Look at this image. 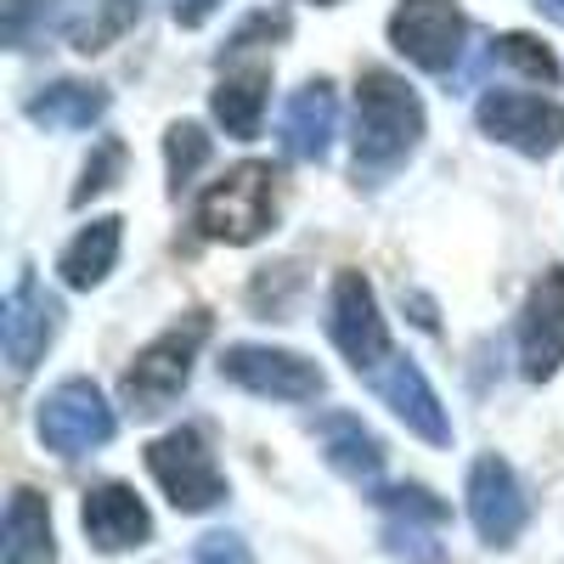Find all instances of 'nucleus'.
Listing matches in <instances>:
<instances>
[{
  "label": "nucleus",
  "instance_id": "nucleus-9",
  "mask_svg": "<svg viewBox=\"0 0 564 564\" xmlns=\"http://www.w3.org/2000/svg\"><path fill=\"white\" fill-rule=\"evenodd\" d=\"M220 379L260 401H316L327 390V372L311 356L282 350V345H226Z\"/></svg>",
  "mask_w": 564,
  "mask_h": 564
},
{
  "label": "nucleus",
  "instance_id": "nucleus-23",
  "mask_svg": "<svg viewBox=\"0 0 564 564\" xmlns=\"http://www.w3.org/2000/svg\"><path fill=\"white\" fill-rule=\"evenodd\" d=\"M119 175H124V141H97V153L85 159V170H79V186L68 193V204L74 209H85L90 198H102V193H113L119 186Z\"/></svg>",
  "mask_w": 564,
  "mask_h": 564
},
{
  "label": "nucleus",
  "instance_id": "nucleus-12",
  "mask_svg": "<svg viewBox=\"0 0 564 564\" xmlns=\"http://www.w3.org/2000/svg\"><path fill=\"white\" fill-rule=\"evenodd\" d=\"M564 367V265H547L520 311V372L547 384Z\"/></svg>",
  "mask_w": 564,
  "mask_h": 564
},
{
  "label": "nucleus",
  "instance_id": "nucleus-14",
  "mask_svg": "<svg viewBox=\"0 0 564 564\" xmlns=\"http://www.w3.org/2000/svg\"><path fill=\"white\" fill-rule=\"evenodd\" d=\"M79 525L90 536L97 553H130V547H148L153 536V513L148 502L135 497V486L108 480V486H90L79 502Z\"/></svg>",
  "mask_w": 564,
  "mask_h": 564
},
{
  "label": "nucleus",
  "instance_id": "nucleus-3",
  "mask_svg": "<svg viewBox=\"0 0 564 564\" xmlns=\"http://www.w3.org/2000/svg\"><path fill=\"white\" fill-rule=\"evenodd\" d=\"M193 226L204 231L209 243H260L265 231L276 226V170L265 159H243L231 164L220 181H209L198 204H193Z\"/></svg>",
  "mask_w": 564,
  "mask_h": 564
},
{
  "label": "nucleus",
  "instance_id": "nucleus-4",
  "mask_svg": "<svg viewBox=\"0 0 564 564\" xmlns=\"http://www.w3.org/2000/svg\"><path fill=\"white\" fill-rule=\"evenodd\" d=\"M148 475L170 497V508H181V513H209L226 502V475H220L204 430H193V423L148 441Z\"/></svg>",
  "mask_w": 564,
  "mask_h": 564
},
{
  "label": "nucleus",
  "instance_id": "nucleus-6",
  "mask_svg": "<svg viewBox=\"0 0 564 564\" xmlns=\"http://www.w3.org/2000/svg\"><path fill=\"white\" fill-rule=\"evenodd\" d=\"M480 135H491L497 148H513L520 159H553L564 153V108L536 90H486L475 102Z\"/></svg>",
  "mask_w": 564,
  "mask_h": 564
},
{
  "label": "nucleus",
  "instance_id": "nucleus-20",
  "mask_svg": "<svg viewBox=\"0 0 564 564\" xmlns=\"http://www.w3.org/2000/svg\"><path fill=\"white\" fill-rule=\"evenodd\" d=\"M265 97H271V68L265 63H249V68L226 74L209 90V113H215V124L231 141H254L260 124H265Z\"/></svg>",
  "mask_w": 564,
  "mask_h": 564
},
{
  "label": "nucleus",
  "instance_id": "nucleus-17",
  "mask_svg": "<svg viewBox=\"0 0 564 564\" xmlns=\"http://www.w3.org/2000/svg\"><path fill=\"white\" fill-rule=\"evenodd\" d=\"M0 564H57V531H52V502L34 486H18L0 520Z\"/></svg>",
  "mask_w": 564,
  "mask_h": 564
},
{
  "label": "nucleus",
  "instance_id": "nucleus-27",
  "mask_svg": "<svg viewBox=\"0 0 564 564\" xmlns=\"http://www.w3.org/2000/svg\"><path fill=\"white\" fill-rule=\"evenodd\" d=\"M193 564H254V553L238 531H209V536H198Z\"/></svg>",
  "mask_w": 564,
  "mask_h": 564
},
{
  "label": "nucleus",
  "instance_id": "nucleus-8",
  "mask_svg": "<svg viewBox=\"0 0 564 564\" xmlns=\"http://www.w3.org/2000/svg\"><path fill=\"white\" fill-rule=\"evenodd\" d=\"M34 430H40V441L52 446L57 457H85V452H97V446L113 441L119 417H113L108 395L90 379H63L52 395L40 401Z\"/></svg>",
  "mask_w": 564,
  "mask_h": 564
},
{
  "label": "nucleus",
  "instance_id": "nucleus-30",
  "mask_svg": "<svg viewBox=\"0 0 564 564\" xmlns=\"http://www.w3.org/2000/svg\"><path fill=\"white\" fill-rule=\"evenodd\" d=\"M536 12L553 18V23H564V0H536Z\"/></svg>",
  "mask_w": 564,
  "mask_h": 564
},
{
  "label": "nucleus",
  "instance_id": "nucleus-10",
  "mask_svg": "<svg viewBox=\"0 0 564 564\" xmlns=\"http://www.w3.org/2000/svg\"><path fill=\"white\" fill-rule=\"evenodd\" d=\"M63 334V300L45 289V282L23 265L7 305H0V345H7V367L18 372V379H29V372L45 361V350L57 345Z\"/></svg>",
  "mask_w": 564,
  "mask_h": 564
},
{
  "label": "nucleus",
  "instance_id": "nucleus-21",
  "mask_svg": "<svg viewBox=\"0 0 564 564\" xmlns=\"http://www.w3.org/2000/svg\"><path fill=\"white\" fill-rule=\"evenodd\" d=\"M209 164V135L193 119H175L164 130V170H170V198H181L198 181V170Z\"/></svg>",
  "mask_w": 564,
  "mask_h": 564
},
{
  "label": "nucleus",
  "instance_id": "nucleus-1",
  "mask_svg": "<svg viewBox=\"0 0 564 564\" xmlns=\"http://www.w3.org/2000/svg\"><path fill=\"white\" fill-rule=\"evenodd\" d=\"M423 148V102L395 68H361L356 74V135H350V170L356 186H384L412 153Z\"/></svg>",
  "mask_w": 564,
  "mask_h": 564
},
{
  "label": "nucleus",
  "instance_id": "nucleus-5",
  "mask_svg": "<svg viewBox=\"0 0 564 564\" xmlns=\"http://www.w3.org/2000/svg\"><path fill=\"white\" fill-rule=\"evenodd\" d=\"M327 339H334V350L356 372H367V379L395 356L390 350L384 311H379V294H372V282L356 265H339L334 271V289H327Z\"/></svg>",
  "mask_w": 564,
  "mask_h": 564
},
{
  "label": "nucleus",
  "instance_id": "nucleus-29",
  "mask_svg": "<svg viewBox=\"0 0 564 564\" xmlns=\"http://www.w3.org/2000/svg\"><path fill=\"white\" fill-rule=\"evenodd\" d=\"M220 12V0H175V23L181 29H204Z\"/></svg>",
  "mask_w": 564,
  "mask_h": 564
},
{
  "label": "nucleus",
  "instance_id": "nucleus-19",
  "mask_svg": "<svg viewBox=\"0 0 564 564\" xmlns=\"http://www.w3.org/2000/svg\"><path fill=\"white\" fill-rule=\"evenodd\" d=\"M108 90L97 79H52L23 97V119L40 130H90L108 113Z\"/></svg>",
  "mask_w": 564,
  "mask_h": 564
},
{
  "label": "nucleus",
  "instance_id": "nucleus-16",
  "mask_svg": "<svg viewBox=\"0 0 564 564\" xmlns=\"http://www.w3.org/2000/svg\"><path fill=\"white\" fill-rule=\"evenodd\" d=\"M316 441H322V457L334 475H345L350 486H372L384 475V441L367 430L356 412H322L316 417Z\"/></svg>",
  "mask_w": 564,
  "mask_h": 564
},
{
  "label": "nucleus",
  "instance_id": "nucleus-11",
  "mask_svg": "<svg viewBox=\"0 0 564 564\" xmlns=\"http://www.w3.org/2000/svg\"><path fill=\"white\" fill-rule=\"evenodd\" d=\"M463 497H468V520H475L486 547H513V542H520V531L531 520V497H525L520 475L508 468V457L486 452V457L468 463Z\"/></svg>",
  "mask_w": 564,
  "mask_h": 564
},
{
  "label": "nucleus",
  "instance_id": "nucleus-24",
  "mask_svg": "<svg viewBox=\"0 0 564 564\" xmlns=\"http://www.w3.org/2000/svg\"><path fill=\"white\" fill-rule=\"evenodd\" d=\"M372 502H379L390 520H417V525H446V513H452L430 486H379Z\"/></svg>",
  "mask_w": 564,
  "mask_h": 564
},
{
  "label": "nucleus",
  "instance_id": "nucleus-28",
  "mask_svg": "<svg viewBox=\"0 0 564 564\" xmlns=\"http://www.w3.org/2000/svg\"><path fill=\"white\" fill-rule=\"evenodd\" d=\"M52 7V0H0V23H7V45H18L23 52V34H29V23Z\"/></svg>",
  "mask_w": 564,
  "mask_h": 564
},
{
  "label": "nucleus",
  "instance_id": "nucleus-2",
  "mask_svg": "<svg viewBox=\"0 0 564 564\" xmlns=\"http://www.w3.org/2000/svg\"><path fill=\"white\" fill-rule=\"evenodd\" d=\"M209 334H215V316H209V311H186V316H175V322L164 327L159 339L141 345V350L130 356V367H124V379H119L124 412H135V417H164V412L186 395V384H193V367H198Z\"/></svg>",
  "mask_w": 564,
  "mask_h": 564
},
{
  "label": "nucleus",
  "instance_id": "nucleus-22",
  "mask_svg": "<svg viewBox=\"0 0 564 564\" xmlns=\"http://www.w3.org/2000/svg\"><path fill=\"white\" fill-rule=\"evenodd\" d=\"M491 57H502L508 68H520V74H531V79H542V85H558L564 79V68H558V57L547 52V45L536 40V34H497L491 40Z\"/></svg>",
  "mask_w": 564,
  "mask_h": 564
},
{
  "label": "nucleus",
  "instance_id": "nucleus-7",
  "mask_svg": "<svg viewBox=\"0 0 564 564\" xmlns=\"http://www.w3.org/2000/svg\"><path fill=\"white\" fill-rule=\"evenodd\" d=\"M390 45L423 74H452L468 52V12L457 0H395Z\"/></svg>",
  "mask_w": 564,
  "mask_h": 564
},
{
  "label": "nucleus",
  "instance_id": "nucleus-13",
  "mask_svg": "<svg viewBox=\"0 0 564 564\" xmlns=\"http://www.w3.org/2000/svg\"><path fill=\"white\" fill-rule=\"evenodd\" d=\"M372 390H379V401L406 423V430L417 441H430V446H452V417L435 395V384L423 379V367L412 356H390L379 372H372Z\"/></svg>",
  "mask_w": 564,
  "mask_h": 564
},
{
  "label": "nucleus",
  "instance_id": "nucleus-31",
  "mask_svg": "<svg viewBox=\"0 0 564 564\" xmlns=\"http://www.w3.org/2000/svg\"><path fill=\"white\" fill-rule=\"evenodd\" d=\"M311 7H339V0H311Z\"/></svg>",
  "mask_w": 564,
  "mask_h": 564
},
{
  "label": "nucleus",
  "instance_id": "nucleus-25",
  "mask_svg": "<svg viewBox=\"0 0 564 564\" xmlns=\"http://www.w3.org/2000/svg\"><path fill=\"white\" fill-rule=\"evenodd\" d=\"M384 553L395 564H446V547L423 531L417 520H390L384 525Z\"/></svg>",
  "mask_w": 564,
  "mask_h": 564
},
{
  "label": "nucleus",
  "instance_id": "nucleus-18",
  "mask_svg": "<svg viewBox=\"0 0 564 564\" xmlns=\"http://www.w3.org/2000/svg\"><path fill=\"white\" fill-rule=\"evenodd\" d=\"M119 249H124V220L119 215H97L90 226H79L68 249L57 254V276L68 282L74 294H90V289H102L108 271L119 265Z\"/></svg>",
  "mask_w": 564,
  "mask_h": 564
},
{
  "label": "nucleus",
  "instance_id": "nucleus-26",
  "mask_svg": "<svg viewBox=\"0 0 564 564\" xmlns=\"http://www.w3.org/2000/svg\"><path fill=\"white\" fill-rule=\"evenodd\" d=\"M289 29H294V18H289V12H254L249 23L231 29L220 63H226V57H238V52H249V45H276V40H289Z\"/></svg>",
  "mask_w": 564,
  "mask_h": 564
},
{
  "label": "nucleus",
  "instance_id": "nucleus-15",
  "mask_svg": "<svg viewBox=\"0 0 564 564\" xmlns=\"http://www.w3.org/2000/svg\"><path fill=\"white\" fill-rule=\"evenodd\" d=\"M339 135V90L334 79H305L282 108V153L294 164H322Z\"/></svg>",
  "mask_w": 564,
  "mask_h": 564
}]
</instances>
